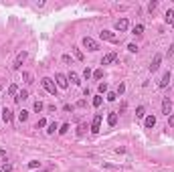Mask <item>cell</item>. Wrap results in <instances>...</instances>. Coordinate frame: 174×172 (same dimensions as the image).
Instances as JSON below:
<instances>
[{
    "label": "cell",
    "mask_w": 174,
    "mask_h": 172,
    "mask_svg": "<svg viewBox=\"0 0 174 172\" xmlns=\"http://www.w3.org/2000/svg\"><path fill=\"white\" fill-rule=\"evenodd\" d=\"M83 47H85L87 51H91V53H93V51L99 49V43H97L95 39H91V37H85V39H83Z\"/></svg>",
    "instance_id": "1"
},
{
    "label": "cell",
    "mask_w": 174,
    "mask_h": 172,
    "mask_svg": "<svg viewBox=\"0 0 174 172\" xmlns=\"http://www.w3.org/2000/svg\"><path fill=\"white\" fill-rule=\"evenodd\" d=\"M41 83H43V87H45L49 93L57 95V85L53 83V79H49V77H43V79H41Z\"/></svg>",
    "instance_id": "2"
},
{
    "label": "cell",
    "mask_w": 174,
    "mask_h": 172,
    "mask_svg": "<svg viewBox=\"0 0 174 172\" xmlns=\"http://www.w3.org/2000/svg\"><path fill=\"white\" fill-rule=\"evenodd\" d=\"M55 81H57V87H61V89H67V85H69L67 75H63V73H57L55 75Z\"/></svg>",
    "instance_id": "3"
},
{
    "label": "cell",
    "mask_w": 174,
    "mask_h": 172,
    "mask_svg": "<svg viewBox=\"0 0 174 172\" xmlns=\"http://www.w3.org/2000/svg\"><path fill=\"white\" fill-rule=\"evenodd\" d=\"M128 29H130V20H128L126 16H124V18H120L118 23H116V31H118V33H126Z\"/></svg>",
    "instance_id": "4"
},
{
    "label": "cell",
    "mask_w": 174,
    "mask_h": 172,
    "mask_svg": "<svg viewBox=\"0 0 174 172\" xmlns=\"http://www.w3.org/2000/svg\"><path fill=\"white\" fill-rule=\"evenodd\" d=\"M99 37H101L103 41H107V43H118V35L112 33V31H101Z\"/></svg>",
    "instance_id": "5"
},
{
    "label": "cell",
    "mask_w": 174,
    "mask_h": 172,
    "mask_svg": "<svg viewBox=\"0 0 174 172\" xmlns=\"http://www.w3.org/2000/svg\"><path fill=\"white\" fill-rule=\"evenodd\" d=\"M101 120H103L101 114H97V116L93 118V122H91V132H93V134H97V132L101 130Z\"/></svg>",
    "instance_id": "6"
},
{
    "label": "cell",
    "mask_w": 174,
    "mask_h": 172,
    "mask_svg": "<svg viewBox=\"0 0 174 172\" xmlns=\"http://www.w3.org/2000/svg\"><path fill=\"white\" fill-rule=\"evenodd\" d=\"M27 57H29V53H27V51L18 53V55H16V59H14V65H12V67H14V69H20V65H23V63L27 61Z\"/></svg>",
    "instance_id": "7"
},
{
    "label": "cell",
    "mask_w": 174,
    "mask_h": 172,
    "mask_svg": "<svg viewBox=\"0 0 174 172\" xmlns=\"http://www.w3.org/2000/svg\"><path fill=\"white\" fill-rule=\"evenodd\" d=\"M160 63H162V55H160V53H156V55H154V59H152V65H150V71L154 73V71H156V69L160 67Z\"/></svg>",
    "instance_id": "8"
},
{
    "label": "cell",
    "mask_w": 174,
    "mask_h": 172,
    "mask_svg": "<svg viewBox=\"0 0 174 172\" xmlns=\"http://www.w3.org/2000/svg\"><path fill=\"white\" fill-rule=\"evenodd\" d=\"M116 59H118V53H116V51H112V53H107V55L101 59V65H110V63H114Z\"/></svg>",
    "instance_id": "9"
},
{
    "label": "cell",
    "mask_w": 174,
    "mask_h": 172,
    "mask_svg": "<svg viewBox=\"0 0 174 172\" xmlns=\"http://www.w3.org/2000/svg\"><path fill=\"white\" fill-rule=\"evenodd\" d=\"M170 112H172V101H170V99L166 97V99L162 101V114H164V116L168 118V116H170Z\"/></svg>",
    "instance_id": "10"
},
{
    "label": "cell",
    "mask_w": 174,
    "mask_h": 172,
    "mask_svg": "<svg viewBox=\"0 0 174 172\" xmlns=\"http://www.w3.org/2000/svg\"><path fill=\"white\" fill-rule=\"evenodd\" d=\"M25 99H29V91H27V89H20V91L16 93L14 101H16V103H20V101H25Z\"/></svg>",
    "instance_id": "11"
},
{
    "label": "cell",
    "mask_w": 174,
    "mask_h": 172,
    "mask_svg": "<svg viewBox=\"0 0 174 172\" xmlns=\"http://www.w3.org/2000/svg\"><path fill=\"white\" fill-rule=\"evenodd\" d=\"M12 118H14V116H12V110L4 107V110H2V120H4L6 124H10V122H12Z\"/></svg>",
    "instance_id": "12"
},
{
    "label": "cell",
    "mask_w": 174,
    "mask_h": 172,
    "mask_svg": "<svg viewBox=\"0 0 174 172\" xmlns=\"http://www.w3.org/2000/svg\"><path fill=\"white\" fill-rule=\"evenodd\" d=\"M107 124H110L112 128L118 124V112H110V114H107Z\"/></svg>",
    "instance_id": "13"
},
{
    "label": "cell",
    "mask_w": 174,
    "mask_h": 172,
    "mask_svg": "<svg viewBox=\"0 0 174 172\" xmlns=\"http://www.w3.org/2000/svg\"><path fill=\"white\" fill-rule=\"evenodd\" d=\"M67 79H69V81H71L73 85H79V83H81V79H79V75H77L75 71H71V73L67 75Z\"/></svg>",
    "instance_id": "14"
},
{
    "label": "cell",
    "mask_w": 174,
    "mask_h": 172,
    "mask_svg": "<svg viewBox=\"0 0 174 172\" xmlns=\"http://www.w3.org/2000/svg\"><path fill=\"white\" fill-rule=\"evenodd\" d=\"M144 126H146V128H154V126H156V116H148V118L144 120Z\"/></svg>",
    "instance_id": "15"
},
{
    "label": "cell",
    "mask_w": 174,
    "mask_h": 172,
    "mask_svg": "<svg viewBox=\"0 0 174 172\" xmlns=\"http://www.w3.org/2000/svg\"><path fill=\"white\" fill-rule=\"evenodd\" d=\"M168 83H170V71H166V73L162 75V79H160V83H158V85H160V87H166Z\"/></svg>",
    "instance_id": "16"
},
{
    "label": "cell",
    "mask_w": 174,
    "mask_h": 172,
    "mask_svg": "<svg viewBox=\"0 0 174 172\" xmlns=\"http://www.w3.org/2000/svg\"><path fill=\"white\" fill-rule=\"evenodd\" d=\"M20 89H18V85L16 83H10L8 85V95H12V97H16V93H18Z\"/></svg>",
    "instance_id": "17"
},
{
    "label": "cell",
    "mask_w": 174,
    "mask_h": 172,
    "mask_svg": "<svg viewBox=\"0 0 174 172\" xmlns=\"http://www.w3.org/2000/svg\"><path fill=\"white\" fill-rule=\"evenodd\" d=\"M71 51H73V57H75L77 61H83V59H85V57H83V51H81V49H77V47H73Z\"/></svg>",
    "instance_id": "18"
},
{
    "label": "cell",
    "mask_w": 174,
    "mask_h": 172,
    "mask_svg": "<svg viewBox=\"0 0 174 172\" xmlns=\"http://www.w3.org/2000/svg\"><path fill=\"white\" fill-rule=\"evenodd\" d=\"M144 116H146V107H144V105H140L138 110H136V118H140V120H142Z\"/></svg>",
    "instance_id": "19"
},
{
    "label": "cell",
    "mask_w": 174,
    "mask_h": 172,
    "mask_svg": "<svg viewBox=\"0 0 174 172\" xmlns=\"http://www.w3.org/2000/svg\"><path fill=\"white\" fill-rule=\"evenodd\" d=\"M23 79H25L27 83H33V73H31V71H23Z\"/></svg>",
    "instance_id": "20"
},
{
    "label": "cell",
    "mask_w": 174,
    "mask_h": 172,
    "mask_svg": "<svg viewBox=\"0 0 174 172\" xmlns=\"http://www.w3.org/2000/svg\"><path fill=\"white\" fill-rule=\"evenodd\" d=\"M132 33H134V35H142V33H144V25H136V27L132 29Z\"/></svg>",
    "instance_id": "21"
},
{
    "label": "cell",
    "mask_w": 174,
    "mask_h": 172,
    "mask_svg": "<svg viewBox=\"0 0 174 172\" xmlns=\"http://www.w3.org/2000/svg\"><path fill=\"white\" fill-rule=\"evenodd\" d=\"M101 103H103V95H95V97H93V105H95V107H99Z\"/></svg>",
    "instance_id": "22"
},
{
    "label": "cell",
    "mask_w": 174,
    "mask_h": 172,
    "mask_svg": "<svg viewBox=\"0 0 174 172\" xmlns=\"http://www.w3.org/2000/svg\"><path fill=\"white\" fill-rule=\"evenodd\" d=\"M33 107H35V112H37V114H41L45 105H43V101H35V105H33Z\"/></svg>",
    "instance_id": "23"
},
{
    "label": "cell",
    "mask_w": 174,
    "mask_h": 172,
    "mask_svg": "<svg viewBox=\"0 0 174 172\" xmlns=\"http://www.w3.org/2000/svg\"><path fill=\"white\" fill-rule=\"evenodd\" d=\"M47 128H49V130H47V132H49V134H55V130H59V126H57V124H55V122H51V124H49V126H47Z\"/></svg>",
    "instance_id": "24"
},
{
    "label": "cell",
    "mask_w": 174,
    "mask_h": 172,
    "mask_svg": "<svg viewBox=\"0 0 174 172\" xmlns=\"http://www.w3.org/2000/svg\"><path fill=\"white\" fill-rule=\"evenodd\" d=\"M105 99H107V101H116V99H118V93H116V91H110V93L105 95Z\"/></svg>",
    "instance_id": "25"
},
{
    "label": "cell",
    "mask_w": 174,
    "mask_h": 172,
    "mask_svg": "<svg viewBox=\"0 0 174 172\" xmlns=\"http://www.w3.org/2000/svg\"><path fill=\"white\" fill-rule=\"evenodd\" d=\"M83 77H85V79H89V77H93V71H91L89 67H85V69H83Z\"/></svg>",
    "instance_id": "26"
},
{
    "label": "cell",
    "mask_w": 174,
    "mask_h": 172,
    "mask_svg": "<svg viewBox=\"0 0 174 172\" xmlns=\"http://www.w3.org/2000/svg\"><path fill=\"white\" fill-rule=\"evenodd\" d=\"M18 120H20V122H27V120H29V112H25V110H23V112L18 114Z\"/></svg>",
    "instance_id": "27"
},
{
    "label": "cell",
    "mask_w": 174,
    "mask_h": 172,
    "mask_svg": "<svg viewBox=\"0 0 174 172\" xmlns=\"http://www.w3.org/2000/svg\"><path fill=\"white\" fill-rule=\"evenodd\" d=\"M164 16H166V23L170 25V20L174 18V10H166V14H164Z\"/></svg>",
    "instance_id": "28"
},
{
    "label": "cell",
    "mask_w": 174,
    "mask_h": 172,
    "mask_svg": "<svg viewBox=\"0 0 174 172\" xmlns=\"http://www.w3.org/2000/svg\"><path fill=\"white\" fill-rule=\"evenodd\" d=\"M107 93V83H99V95Z\"/></svg>",
    "instance_id": "29"
},
{
    "label": "cell",
    "mask_w": 174,
    "mask_h": 172,
    "mask_svg": "<svg viewBox=\"0 0 174 172\" xmlns=\"http://www.w3.org/2000/svg\"><path fill=\"white\" fill-rule=\"evenodd\" d=\"M85 130H87V126H85V124H79V130H77V136H83V134H85Z\"/></svg>",
    "instance_id": "30"
},
{
    "label": "cell",
    "mask_w": 174,
    "mask_h": 172,
    "mask_svg": "<svg viewBox=\"0 0 174 172\" xmlns=\"http://www.w3.org/2000/svg\"><path fill=\"white\" fill-rule=\"evenodd\" d=\"M67 132H69V124H63L59 128V134H67Z\"/></svg>",
    "instance_id": "31"
},
{
    "label": "cell",
    "mask_w": 174,
    "mask_h": 172,
    "mask_svg": "<svg viewBox=\"0 0 174 172\" xmlns=\"http://www.w3.org/2000/svg\"><path fill=\"white\" fill-rule=\"evenodd\" d=\"M45 126H49V124H47V120H45V118H41V120H39V124H37V130H39V128H45Z\"/></svg>",
    "instance_id": "32"
},
{
    "label": "cell",
    "mask_w": 174,
    "mask_h": 172,
    "mask_svg": "<svg viewBox=\"0 0 174 172\" xmlns=\"http://www.w3.org/2000/svg\"><path fill=\"white\" fill-rule=\"evenodd\" d=\"M93 77H95V79H101V77H103V69H97V71H93Z\"/></svg>",
    "instance_id": "33"
},
{
    "label": "cell",
    "mask_w": 174,
    "mask_h": 172,
    "mask_svg": "<svg viewBox=\"0 0 174 172\" xmlns=\"http://www.w3.org/2000/svg\"><path fill=\"white\" fill-rule=\"evenodd\" d=\"M39 166H41L39 160H31V162H29V168H39Z\"/></svg>",
    "instance_id": "34"
},
{
    "label": "cell",
    "mask_w": 174,
    "mask_h": 172,
    "mask_svg": "<svg viewBox=\"0 0 174 172\" xmlns=\"http://www.w3.org/2000/svg\"><path fill=\"white\" fill-rule=\"evenodd\" d=\"M12 170V164H6V160H4V164H2V172H10Z\"/></svg>",
    "instance_id": "35"
},
{
    "label": "cell",
    "mask_w": 174,
    "mask_h": 172,
    "mask_svg": "<svg viewBox=\"0 0 174 172\" xmlns=\"http://www.w3.org/2000/svg\"><path fill=\"white\" fill-rule=\"evenodd\" d=\"M124 91H126V85H124V83H120V85H118V91H116V93H118V95H122Z\"/></svg>",
    "instance_id": "36"
},
{
    "label": "cell",
    "mask_w": 174,
    "mask_h": 172,
    "mask_svg": "<svg viewBox=\"0 0 174 172\" xmlns=\"http://www.w3.org/2000/svg\"><path fill=\"white\" fill-rule=\"evenodd\" d=\"M128 51H130V53H138V47L132 43V45H128Z\"/></svg>",
    "instance_id": "37"
},
{
    "label": "cell",
    "mask_w": 174,
    "mask_h": 172,
    "mask_svg": "<svg viewBox=\"0 0 174 172\" xmlns=\"http://www.w3.org/2000/svg\"><path fill=\"white\" fill-rule=\"evenodd\" d=\"M168 126H170V128H174V116H172V114L168 116Z\"/></svg>",
    "instance_id": "38"
},
{
    "label": "cell",
    "mask_w": 174,
    "mask_h": 172,
    "mask_svg": "<svg viewBox=\"0 0 174 172\" xmlns=\"http://www.w3.org/2000/svg\"><path fill=\"white\" fill-rule=\"evenodd\" d=\"M63 63H67V65H69V63H71V55H63Z\"/></svg>",
    "instance_id": "39"
},
{
    "label": "cell",
    "mask_w": 174,
    "mask_h": 172,
    "mask_svg": "<svg viewBox=\"0 0 174 172\" xmlns=\"http://www.w3.org/2000/svg\"><path fill=\"white\" fill-rule=\"evenodd\" d=\"M156 6H158V2H150V4H148V10L152 12V10H154V8H156Z\"/></svg>",
    "instance_id": "40"
},
{
    "label": "cell",
    "mask_w": 174,
    "mask_h": 172,
    "mask_svg": "<svg viewBox=\"0 0 174 172\" xmlns=\"http://www.w3.org/2000/svg\"><path fill=\"white\" fill-rule=\"evenodd\" d=\"M85 105H87L85 99H79V101H77V107H85Z\"/></svg>",
    "instance_id": "41"
},
{
    "label": "cell",
    "mask_w": 174,
    "mask_h": 172,
    "mask_svg": "<svg viewBox=\"0 0 174 172\" xmlns=\"http://www.w3.org/2000/svg\"><path fill=\"white\" fill-rule=\"evenodd\" d=\"M2 87H4V83H2V81H0V91H2Z\"/></svg>",
    "instance_id": "42"
},
{
    "label": "cell",
    "mask_w": 174,
    "mask_h": 172,
    "mask_svg": "<svg viewBox=\"0 0 174 172\" xmlns=\"http://www.w3.org/2000/svg\"><path fill=\"white\" fill-rule=\"evenodd\" d=\"M4 154H6V152H4V150H0V156H4Z\"/></svg>",
    "instance_id": "43"
},
{
    "label": "cell",
    "mask_w": 174,
    "mask_h": 172,
    "mask_svg": "<svg viewBox=\"0 0 174 172\" xmlns=\"http://www.w3.org/2000/svg\"><path fill=\"white\" fill-rule=\"evenodd\" d=\"M0 172H2V168H0Z\"/></svg>",
    "instance_id": "44"
},
{
    "label": "cell",
    "mask_w": 174,
    "mask_h": 172,
    "mask_svg": "<svg viewBox=\"0 0 174 172\" xmlns=\"http://www.w3.org/2000/svg\"><path fill=\"white\" fill-rule=\"evenodd\" d=\"M41 172H45V170H41Z\"/></svg>",
    "instance_id": "45"
},
{
    "label": "cell",
    "mask_w": 174,
    "mask_h": 172,
    "mask_svg": "<svg viewBox=\"0 0 174 172\" xmlns=\"http://www.w3.org/2000/svg\"><path fill=\"white\" fill-rule=\"evenodd\" d=\"M0 114H2V112H0Z\"/></svg>",
    "instance_id": "46"
}]
</instances>
